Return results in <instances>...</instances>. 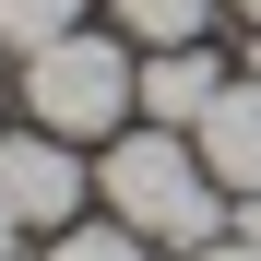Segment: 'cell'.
Segmentation results:
<instances>
[{"instance_id": "13", "label": "cell", "mask_w": 261, "mask_h": 261, "mask_svg": "<svg viewBox=\"0 0 261 261\" xmlns=\"http://www.w3.org/2000/svg\"><path fill=\"white\" fill-rule=\"evenodd\" d=\"M238 71H249V83H261V36H249V60H238Z\"/></svg>"}, {"instance_id": "9", "label": "cell", "mask_w": 261, "mask_h": 261, "mask_svg": "<svg viewBox=\"0 0 261 261\" xmlns=\"http://www.w3.org/2000/svg\"><path fill=\"white\" fill-rule=\"evenodd\" d=\"M178 261H261L249 238H202V249H178Z\"/></svg>"}, {"instance_id": "1", "label": "cell", "mask_w": 261, "mask_h": 261, "mask_svg": "<svg viewBox=\"0 0 261 261\" xmlns=\"http://www.w3.org/2000/svg\"><path fill=\"white\" fill-rule=\"evenodd\" d=\"M95 202L130 238H154V249H202L214 226H226V190H214L202 143H178V130H119L107 166H95Z\"/></svg>"}, {"instance_id": "5", "label": "cell", "mask_w": 261, "mask_h": 261, "mask_svg": "<svg viewBox=\"0 0 261 261\" xmlns=\"http://www.w3.org/2000/svg\"><path fill=\"white\" fill-rule=\"evenodd\" d=\"M190 143H202V166H214V190H226V202H238V190H261V83H249V71L202 107Z\"/></svg>"}, {"instance_id": "4", "label": "cell", "mask_w": 261, "mask_h": 261, "mask_svg": "<svg viewBox=\"0 0 261 261\" xmlns=\"http://www.w3.org/2000/svg\"><path fill=\"white\" fill-rule=\"evenodd\" d=\"M226 83H238V71L190 36V48H143V83H130V107H143L154 130H202V107L226 95Z\"/></svg>"}, {"instance_id": "2", "label": "cell", "mask_w": 261, "mask_h": 261, "mask_svg": "<svg viewBox=\"0 0 261 261\" xmlns=\"http://www.w3.org/2000/svg\"><path fill=\"white\" fill-rule=\"evenodd\" d=\"M130 83H143V60L119 48V36H60V48H36L24 60V119L36 130H60V143H119V119H130Z\"/></svg>"}, {"instance_id": "3", "label": "cell", "mask_w": 261, "mask_h": 261, "mask_svg": "<svg viewBox=\"0 0 261 261\" xmlns=\"http://www.w3.org/2000/svg\"><path fill=\"white\" fill-rule=\"evenodd\" d=\"M0 202H12L24 226H48V238H60L71 214L95 202V166H83V143H60V130H36V119H24L12 143H0Z\"/></svg>"}, {"instance_id": "6", "label": "cell", "mask_w": 261, "mask_h": 261, "mask_svg": "<svg viewBox=\"0 0 261 261\" xmlns=\"http://www.w3.org/2000/svg\"><path fill=\"white\" fill-rule=\"evenodd\" d=\"M107 12H119L130 48H190V36L214 24V0H107Z\"/></svg>"}, {"instance_id": "12", "label": "cell", "mask_w": 261, "mask_h": 261, "mask_svg": "<svg viewBox=\"0 0 261 261\" xmlns=\"http://www.w3.org/2000/svg\"><path fill=\"white\" fill-rule=\"evenodd\" d=\"M226 12H238V24H249V36H261V0H226Z\"/></svg>"}, {"instance_id": "7", "label": "cell", "mask_w": 261, "mask_h": 261, "mask_svg": "<svg viewBox=\"0 0 261 261\" xmlns=\"http://www.w3.org/2000/svg\"><path fill=\"white\" fill-rule=\"evenodd\" d=\"M60 36H83V0H0V60H36Z\"/></svg>"}, {"instance_id": "8", "label": "cell", "mask_w": 261, "mask_h": 261, "mask_svg": "<svg viewBox=\"0 0 261 261\" xmlns=\"http://www.w3.org/2000/svg\"><path fill=\"white\" fill-rule=\"evenodd\" d=\"M48 261H154V238H130V226H60Z\"/></svg>"}, {"instance_id": "14", "label": "cell", "mask_w": 261, "mask_h": 261, "mask_svg": "<svg viewBox=\"0 0 261 261\" xmlns=\"http://www.w3.org/2000/svg\"><path fill=\"white\" fill-rule=\"evenodd\" d=\"M0 107H12V71H0Z\"/></svg>"}, {"instance_id": "10", "label": "cell", "mask_w": 261, "mask_h": 261, "mask_svg": "<svg viewBox=\"0 0 261 261\" xmlns=\"http://www.w3.org/2000/svg\"><path fill=\"white\" fill-rule=\"evenodd\" d=\"M238 238H249V249H261V190H238Z\"/></svg>"}, {"instance_id": "11", "label": "cell", "mask_w": 261, "mask_h": 261, "mask_svg": "<svg viewBox=\"0 0 261 261\" xmlns=\"http://www.w3.org/2000/svg\"><path fill=\"white\" fill-rule=\"evenodd\" d=\"M12 238H24V214H12V202H0V261H12Z\"/></svg>"}]
</instances>
